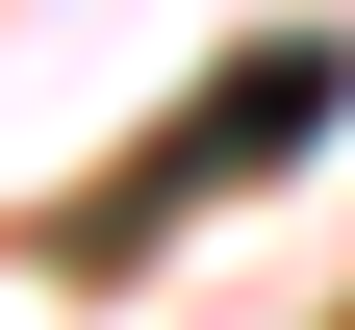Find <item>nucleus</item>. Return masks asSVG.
Masks as SVG:
<instances>
[{"instance_id": "nucleus-1", "label": "nucleus", "mask_w": 355, "mask_h": 330, "mask_svg": "<svg viewBox=\"0 0 355 330\" xmlns=\"http://www.w3.org/2000/svg\"><path fill=\"white\" fill-rule=\"evenodd\" d=\"M304 127H330V26H279V51H254L229 102H178V127H153V178H127V204H203V178H279ZM127 204H76V229H127Z\"/></svg>"}]
</instances>
